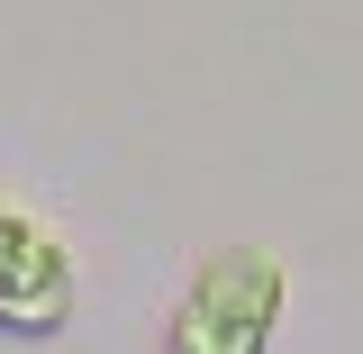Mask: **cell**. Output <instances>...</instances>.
Wrapping results in <instances>:
<instances>
[{
	"label": "cell",
	"instance_id": "obj_1",
	"mask_svg": "<svg viewBox=\"0 0 363 354\" xmlns=\"http://www.w3.org/2000/svg\"><path fill=\"white\" fill-rule=\"evenodd\" d=\"M291 300V272L272 245H218L191 264V291L173 309V354H264Z\"/></svg>",
	"mask_w": 363,
	"mask_h": 354
},
{
	"label": "cell",
	"instance_id": "obj_2",
	"mask_svg": "<svg viewBox=\"0 0 363 354\" xmlns=\"http://www.w3.org/2000/svg\"><path fill=\"white\" fill-rule=\"evenodd\" d=\"M73 300H82L73 245L37 209L0 200V336H55V327H73Z\"/></svg>",
	"mask_w": 363,
	"mask_h": 354
}]
</instances>
